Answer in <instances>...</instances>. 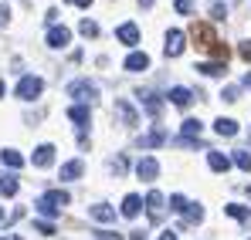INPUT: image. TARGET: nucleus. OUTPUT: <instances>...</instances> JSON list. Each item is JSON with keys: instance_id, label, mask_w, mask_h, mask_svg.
Wrapping results in <instances>:
<instances>
[{"instance_id": "obj_2", "label": "nucleus", "mask_w": 251, "mask_h": 240, "mask_svg": "<svg viewBox=\"0 0 251 240\" xmlns=\"http://www.w3.org/2000/svg\"><path fill=\"white\" fill-rule=\"evenodd\" d=\"M41 91H44V81L38 78V75H24V78L17 81V98L21 102H34V98H41Z\"/></svg>"}, {"instance_id": "obj_9", "label": "nucleus", "mask_w": 251, "mask_h": 240, "mask_svg": "<svg viewBox=\"0 0 251 240\" xmlns=\"http://www.w3.org/2000/svg\"><path fill=\"white\" fill-rule=\"evenodd\" d=\"M51 162H54V146L51 142H44V146H38L31 153V166H38V169H48Z\"/></svg>"}, {"instance_id": "obj_40", "label": "nucleus", "mask_w": 251, "mask_h": 240, "mask_svg": "<svg viewBox=\"0 0 251 240\" xmlns=\"http://www.w3.org/2000/svg\"><path fill=\"white\" fill-rule=\"evenodd\" d=\"M160 240H176V234H173V230H167V234H163Z\"/></svg>"}, {"instance_id": "obj_12", "label": "nucleus", "mask_w": 251, "mask_h": 240, "mask_svg": "<svg viewBox=\"0 0 251 240\" xmlns=\"http://www.w3.org/2000/svg\"><path fill=\"white\" fill-rule=\"evenodd\" d=\"M68 41H72V31H68V27H58V24H54V27L48 31V47H68Z\"/></svg>"}, {"instance_id": "obj_11", "label": "nucleus", "mask_w": 251, "mask_h": 240, "mask_svg": "<svg viewBox=\"0 0 251 240\" xmlns=\"http://www.w3.org/2000/svg\"><path fill=\"white\" fill-rule=\"evenodd\" d=\"M82 173H85V162L82 159L65 162V166H61V183H75V179H82Z\"/></svg>"}, {"instance_id": "obj_3", "label": "nucleus", "mask_w": 251, "mask_h": 240, "mask_svg": "<svg viewBox=\"0 0 251 240\" xmlns=\"http://www.w3.org/2000/svg\"><path fill=\"white\" fill-rule=\"evenodd\" d=\"M190 38L197 47H204V51H214V44H217V34H214V27L204 24V21H197L194 27H190Z\"/></svg>"}, {"instance_id": "obj_14", "label": "nucleus", "mask_w": 251, "mask_h": 240, "mask_svg": "<svg viewBox=\"0 0 251 240\" xmlns=\"http://www.w3.org/2000/svg\"><path fill=\"white\" fill-rule=\"evenodd\" d=\"M197 71L207 75V78H224V75H227V65H224V61H201Z\"/></svg>"}, {"instance_id": "obj_1", "label": "nucleus", "mask_w": 251, "mask_h": 240, "mask_svg": "<svg viewBox=\"0 0 251 240\" xmlns=\"http://www.w3.org/2000/svg\"><path fill=\"white\" fill-rule=\"evenodd\" d=\"M65 203H72V196L65 190H48V193H41V200H38V210H41L44 217H58Z\"/></svg>"}, {"instance_id": "obj_7", "label": "nucleus", "mask_w": 251, "mask_h": 240, "mask_svg": "<svg viewBox=\"0 0 251 240\" xmlns=\"http://www.w3.org/2000/svg\"><path fill=\"white\" fill-rule=\"evenodd\" d=\"M136 176H139L143 183H153V179L160 176V162L153 159V156H143V159L136 162Z\"/></svg>"}, {"instance_id": "obj_18", "label": "nucleus", "mask_w": 251, "mask_h": 240, "mask_svg": "<svg viewBox=\"0 0 251 240\" xmlns=\"http://www.w3.org/2000/svg\"><path fill=\"white\" fill-rule=\"evenodd\" d=\"M143 206H146V200H143V196H136V193H129V196L123 200V217H129V220H132V217H136V213H139Z\"/></svg>"}, {"instance_id": "obj_33", "label": "nucleus", "mask_w": 251, "mask_h": 240, "mask_svg": "<svg viewBox=\"0 0 251 240\" xmlns=\"http://www.w3.org/2000/svg\"><path fill=\"white\" fill-rule=\"evenodd\" d=\"M95 240H123L119 230H95Z\"/></svg>"}, {"instance_id": "obj_34", "label": "nucleus", "mask_w": 251, "mask_h": 240, "mask_svg": "<svg viewBox=\"0 0 251 240\" xmlns=\"http://www.w3.org/2000/svg\"><path fill=\"white\" fill-rule=\"evenodd\" d=\"M238 98H241V91H238L234 85H231V88H224V102H238Z\"/></svg>"}, {"instance_id": "obj_4", "label": "nucleus", "mask_w": 251, "mask_h": 240, "mask_svg": "<svg viewBox=\"0 0 251 240\" xmlns=\"http://www.w3.org/2000/svg\"><path fill=\"white\" fill-rule=\"evenodd\" d=\"M68 95L78 98V102H95L99 88H95V81H88V78H75L72 85H68Z\"/></svg>"}, {"instance_id": "obj_28", "label": "nucleus", "mask_w": 251, "mask_h": 240, "mask_svg": "<svg viewBox=\"0 0 251 240\" xmlns=\"http://www.w3.org/2000/svg\"><path fill=\"white\" fill-rule=\"evenodd\" d=\"M0 193H3V196H14V193H17V179H14V176H0Z\"/></svg>"}, {"instance_id": "obj_25", "label": "nucleus", "mask_w": 251, "mask_h": 240, "mask_svg": "<svg viewBox=\"0 0 251 240\" xmlns=\"http://www.w3.org/2000/svg\"><path fill=\"white\" fill-rule=\"evenodd\" d=\"M204 132V122H197V119H187L183 122V139H197Z\"/></svg>"}, {"instance_id": "obj_27", "label": "nucleus", "mask_w": 251, "mask_h": 240, "mask_svg": "<svg viewBox=\"0 0 251 240\" xmlns=\"http://www.w3.org/2000/svg\"><path fill=\"white\" fill-rule=\"evenodd\" d=\"M187 206H190V200H187L183 193H173V196H170V210H176V213H187Z\"/></svg>"}, {"instance_id": "obj_10", "label": "nucleus", "mask_w": 251, "mask_h": 240, "mask_svg": "<svg viewBox=\"0 0 251 240\" xmlns=\"http://www.w3.org/2000/svg\"><path fill=\"white\" fill-rule=\"evenodd\" d=\"M163 142H170V135H167L163 125H156L153 132H146V135L139 139V149H156V146H163Z\"/></svg>"}, {"instance_id": "obj_30", "label": "nucleus", "mask_w": 251, "mask_h": 240, "mask_svg": "<svg viewBox=\"0 0 251 240\" xmlns=\"http://www.w3.org/2000/svg\"><path fill=\"white\" fill-rule=\"evenodd\" d=\"M78 31H82L85 38H99V24H95V21H88V17L78 24Z\"/></svg>"}, {"instance_id": "obj_15", "label": "nucleus", "mask_w": 251, "mask_h": 240, "mask_svg": "<svg viewBox=\"0 0 251 240\" xmlns=\"http://www.w3.org/2000/svg\"><path fill=\"white\" fill-rule=\"evenodd\" d=\"M123 68L126 71H146V68H150V58H146L143 51H132V54L123 61Z\"/></svg>"}, {"instance_id": "obj_8", "label": "nucleus", "mask_w": 251, "mask_h": 240, "mask_svg": "<svg viewBox=\"0 0 251 240\" xmlns=\"http://www.w3.org/2000/svg\"><path fill=\"white\" fill-rule=\"evenodd\" d=\"M183 47H187V34H183V31H170L167 44H163V54H167V58H180Z\"/></svg>"}, {"instance_id": "obj_17", "label": "nucleus", "mask_w": 251, "mask_h": 240, "mask_svg": "<svg viewBox=\"0 0 251 240\" xmlns=\"http://www.w3.org/2000/svg\"><path fill=\"white\" fill-rule=\"evenodd\" d=\"M190 98H194V91H190V88H183V85L170 88V102H173L176 109H187V105H190Z\"/></svg>"}, {"instance_id": "obj_43", "label": "nucleus", "mask_w": 251, "mask_h": 240, "mask_svg": "<svg viewBox=\"0 0 251 240\" xmlns=\"http://www.w3.org/2000/svg\"><path fill=\"white\" fill-rule=\"evenodd\" d=\"M245 193H248V196H251V183H248V186H245Z\"/></svg>"}, {"instance_id": "obj_38", "label": "nucleus", "mask_w": 251, "mask_h": 240, "mask_svg": "<svg viewBox=\"0 0 251 240\" xmlns=\"http://www.w3.org/2000/svg\"><path fill=\"white\" fill-rule=\"evenodd\" d=\"M7 17H10V10H7V7L0 3V24H7Z\"/></svg>"}, {"instance_id": "obj_21", "label": "nucleus", "mask_w": 251, "mask_h": 240, "mask_svg": "<svg viewBox=\"0 0 251 240\" xmlns=\"http://www.w3.org/2000/svg\"><path fill=\"white\" fill-rule=\"evenodd\" d=\"M92 220H99V223L116 220V206H109V203H95V206H92Z\"/></svg>"}, {"instance_id": "obj_26", "label": "nucleus", "mask_w": 251, "mask_h": 240, "mask_svg": "<svg viewBox=\"0 0 251 240\" xmlns=\"http://www.w3.org/2000/svg\"><path fill=\"white\" fill-rule=\"evenodd\" d=\"M183 217H187V223H201V220H204V206H201V203H190Z\"/></svg>"}, {"instance_id": "obj_45", "label": "nucleus", "mask_w": 251, "mask_h": 240, "mask_svg": "<svg viewBox=\"0 0 251 240\" xmlns=\"http://www.w3.org/2000/svg\"><path fill=\"white\" fill-rule=\"evenodd\" d=\"M7 240H21V237H7Z\"/></svg>"}, {"instance_id": "obj_19", "label": "nucleus", "mask_w": 251, "mask_h": 240, "mask_svg": "<svg viewBox=\"0 0 251 240\" xmlns=\"http://www.w3.org/2000/svg\"><path fill=\"white\" fill-rule=\"evenodd\" d=\"M214 132H217L221 139H234V135H238V122L234 119H217L214 122Z\"/></svg>"}, {"instance_id": "obj_44", "label": "nucleus", "mask_w": 251, "mask_h": 240, "mask_svg": "<svg viewBox=\"0 0 251 240\" xmlns=\"http://www.w3.org/2000/svg\"><path fill=\"white\" fill-rule=\"evenodd\" d=\"M0 98H3V81H0Z\"/></svg>"}, {"instance_id": "obj_5", "label": "nucleus", "mask_w": 251, "mask_h": 240, "mask_svg": "<svg viewBox=\"0 0 251 240\" xmlns=\"http://www.w3.org/2000/svg\"><path fill=\"white\" fill-rule=\"evenodd\" d=\"M163 206H167V196H163L160 190H150V193H146V213H150L153 223L163 220Z\"/></svg>"}, {"instance_id": "obj_42", "label": "nucleus", "mask_w": 251, "mask_h": 240, "mask_svg": "<svg viewBox=\"0 0 251 240\" xmlns=\"http://www.w3.org/2000/svg\"><path fill=\"white\" fill-rule=\"evenodd\" d=\"M139 3H143V7H153V0H139Z\"/></svg>"}, {"instance_id": "obj_39", "label": "nucleus", "mask_w": 251, "mask_h": 240, "mask_svg": "<svg viewBox=\"0 0 251 240\" xmlns=\"http://www.w3.org/2000/svg\"><path fill=\"white\" fill-rule=\"evenodd\" d=\"M72 3H75V7H85V10L92 7V0H72Z\"/></svg>"}, {"instance_id": "obj_29", "label": "nucleus", "mask_w": 251, "mask_h": 240, "mask_svg": "<svg viewBox=\"0 0 251 240\" xmlns=\"http://www.w3.org/2000/svg\"><path fill=\"white\" fill-rule=\"evenodd\" d=\"M234 162H238V169L251 173V153L248 149H238V153H234Z\"/></svg>"}, {"instance_id": "obj_13", "label": "nucleus", "mask_w": 251, "mask_h": 240, "mask_svg": "<svg viewBox=\"0 0 251 240\" xmlns=\"http://www.w3.org/2000/svg\"><path fill=\"white\" fill-rule=\"evenodd\" d=\"M116 115H119V119H123V125H129V129H136V125H139V115H136V109H132V105H126L123 98L116 102Z\"/></svg>"}, {"instance_id": "obj_35", "label": "nucleus", "mask_w": 251, "mask_h": 240, "mask_svg": "<svg viewBox=\"0 0 251 240\" xmlns=\"http://www.w3.org/2000/svg\"><path fill=\"white\" fill-rule=\"evenodd\" d=\"M112 169H116V173H126V156H116V159H112Z\"/></svg>"}, {"instance_id": "obj_41", "label": "nucleus", "mask_w": 251, "mask_h": 240, "mask_svg": "<svg viewBox=\"0 0 251 240\" xmlns=\"http://www.w3.org/2000/svg\"><path fill=\"white\" fill-rule=\"evenodd\" d=\"M245 88H251V71H248V75H245Z\"/></svg>"}, {"instance_id": "obj_23", "label": "nucleus", "mask_w": 251, "mask_h": 240, "mask_svg": "<svg viewBox=\"0 0 251 240\" xmlns=\"http://www.w3.org/2000/svg\"><path fill=\"white\" fill-rule=\"evenodd\" d=\"M0 162L10 166V169H21V166H24V156H21L17 149H0Z\"/></svg>"}, {"instance_id": "obj_46", "label": "nucleus", "mask_w": 251, "mask_h": 240, "mask_svg": "<svg viewBox=\"0 0 251 240\" xmlns=\"http://www.w3.org/2000/svg\"><path fill=\"white\" fill-rule=\"evenodd\" d=\"M0 220H3V210H0Z\"/></svg>"}, {"instance_id": "obj_16", "label": "nucleus", "mask_w": 251, "mask_h": 240, "mask_svg": "<svg viewBox=\"0 0 251 240\" xmlns=\"http://www.w3.org/2000/svg\"><path fill=\"white\" fill-rule=\"evenodd\" d=\"M116 41H123V44H129V47H136V44H139V27H136V24H123V27L116 31Z\"/></svg>"}, {"instance_id": "obj_36", "label": "nucleus", "mask_w": 251, "mask_h": 240, "mask_svg": "<svg viewBox=\"0 0 251 240\" xmlns=\"http://www.w3.org/2000/svg\"><path fill=\"white\" fill-rule=\"evenodd\" d=\"M241 58L251 61V41H241Z\"/></svg>"}, {"instance_id": "obj_22", "label": "nucleus", "mask_w": 251, "mask_h": 240, "mask_svg": "<svg viewBox=\"0 0 251 240\" xmlns=\"http://www.w3.org/2000/svg\"><path fill=\"white\" fill-rule=\"evenodd\" d=\"M68 119L75 122L78 129H85L88 119H92V112H88V105H72V109H68Z\"/></svg>"}, {"instance_id": "obj_47", "label": "nucleus", "mask_w": 251, "mask_h": 240, "mask_svg": "<svg viewBox=\"0 0 251 240\" xmlns=\"http://www.w3.org/2000/svg\"><path fill=\"white\" fill-rule=\"evenodd\" d=\"M0 240H3V237H0Z\"/></svg>"}, {"instance_id": "obj_31", "label": "nucleus", "mask_w": 251, "mask_h": 240, "mask_svg": "<svg viewBox=\"0 0 251 240\" xmlns=\"http://www.w3.org/2000/svg\"><path fill=\"white\" fill-rule=\"evenodd\" d=\"M173 7H176V14H194V0H173Z\"/></svg>"}, {"instance_id": "obj_24", "label": "nucleus", "mask_w": 251, "mask_h": 240, "mask_svg": "<svg viewBox=\"0 0 251 240\" xmlns=\"http://www.w3.org/2000/svg\"><path fill=\"white\" fill-rule=\"evenodd\" d=\"M207 162H210V169H214V173H227V169H231V159H227L224 153H217V149L207 156Z\"/></svg>"}, {"instance_id": "obj_32", "label": "nucleus", "mask_w": 251, "mask_h": 240, "mask_svg": "<svg viewBox=\"0 0 251 240\" xmlns=\"http://www.w3.org/2000/svg\"><path fill=\"white\" fill-rule=\"evenodd\" d=\"M34 230L44 234V237H51V234H54V223H51V220H38V223H34Z\"/></svg>"}, {"instance_id": "obj_20", "label": "nucleus", "mask_w": 251, "mask_h": 240, "mask_svg": "<svg viewBox=\"0 0 251 240\" xmlns=\"http://www.w3.org/2000/svg\"><path fill=\"white\" fill-rule=\"evenodd\" d=\"M224 213H227V217H234V220H241L245 227H251V210H248V206H241V203H227V206H224Z\"/></svg>"}, {"instance_id": "obj_37", "label": "nucleus", "mask_w": 251, "mask_h": 240, "mask_svg": "<svg viewBox=\"0 0 251 240\" xmlns=\"http://www.w3.org/2000/svg\"><path fill=\"white\" fill-rule=\"evenodd\" d=\"M129 240H150V237H146V230H132V234H129Z\"/></svg>"}, {"instance_id": "obj_6", "label": "nucleus", "mask_w": 251, "mask_h": 240, "mask_svg": "<svg viewBox=\"0 0 251 240\" xmlns=\"http://www.w3.org/2000/svg\"><path fill=\"white\" fill-rule=\"evenodd\" d=\"M136 98H139V105H143L153 119H160V115H163V98H160V95H153V91H143V88H139V91H136Z\"/></svg>"}]
</instances>
